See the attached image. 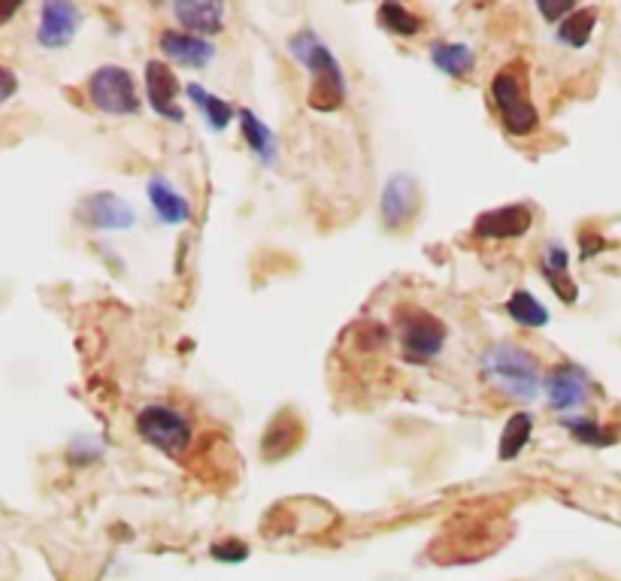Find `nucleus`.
I'll return each instance as SVG.
<instances>
[{"mask_svg":"<svg viewBox=\"0 0 621 581\" xmlns=\"http://www.w3.org/2000/svg\"><path fill=\"white\" fill-rule=\"evenodd\" d=\"M479 370H482L485 382L509 400L531 403L543 391L537 358L528 352V348L515 345V342H494L482 355Z\"/></svg>","mask_w":621,"mask_h":581,"instance_id":"nucleus-1","label":"nucleus"},{"mask_svg":"<svg viewBox=\"0 0 621 581\" xmlns=\"http://www.w3.org/2000/svg\"><path fill=\"white\" fill-rule=\"evenodd\" d=\"M288 49H291V55L309 73H313V88H309V106L319 109V112L340 109L343 100H346V79H343V70H340L337 58L319 40V34L313 28H306V31H300V34L291 37Z\"/></svg>","mask_w":621,"mask_h":581,"instance_id":"nucleus-2","label":"nucleus"},{"mask_svg":"<svg viewBox=\"0 0 621 581\" xmlns=\"http://www.w3.org/2000/svg\"><path fill=\"white\" fill-rule=\"evenodd\" d=\"M491 97L500 109V122L512 137H531L540 131V115L537 106L525 97V82L515 73V67L497 70L491 82Z\"/></svg>","mask_w":621,"mask_h":581,"instance_id":"nucleus-3","label":"nucleus"},{"mask_svg":"<svg viewBox=\"0 0 621 581\" xmlns=\"http://www.w3.org/2000/svg\"><path fill=\"white\" fill-rule=\"evenodd\" d=\"M397 336L403 358L412 364H431L446 345V324L425 309H400Z\"/></svg>","mask_w":621,"mask_h":581,"instance_id":"nucleus-4","label":"nucleus"},{"mask_svg":"<svg viewBox=\"0 0 621 581\" xmlns=\"http://www.w3.org/2000/svg\"><path fill=\"white\" fill-rule=\"evenodd\" d=\"M137 433L143 436V442L155 445L158 451L179 457L188 445H191V424L188 418L164 403H152L143 406L137 415Z\"/></svg>","mask_w":621,"mask_h":581,"instance_id":"nucleus-5","label":"nucleus"},{"mask_svg":"<svg viewBox=\"0 0 621 581\" xmlns=\"http://www.w3.org/2000/svg\"><path fill=\"white\" fill-rule=\"evenodd\" d=\"M88 97L91 103L107 112V115H134L140 109V97H137V85L131 70L107 64L97 67L88 79Z\"/></svg>","mask_w":621,"mask_h":581,"instance_id":"nucleus-6","label":"nucleus"},{"mask_svg":"<svg viewBox=\"0 0 621 581\" xmlns=\"http://www.w3.org/2000/svg\"><path fill=\"white\" fill-rule=\"evenodd\" d=\"M76 218H79V224L94 227V230H128L137 221L134 206L125 197L110 194V191H97V194L82 197L76 203Z\"/></svg>","mask_w":621,"mask_h":581,"instance_id":"nucleus-7","label":"nucleus"},{"mask_svg":"<svg viewBox=\"0 0 621 581\" xmlns=\"http://www.w3.org/2000/svg\"><path fill=\"white\" fill-rule=\"evenodd\" d=\"M534 224V209L525 203H509V206H497L488 209L482 215H476L473 221V237L482 240H519L525 237Z\"/></svg>","mask_w":621,"mask_h":581,"instance_id":"nucleus-8","label":"nucleus"},{"mask_svg":"<svg viewBox=\"0 0 621 581\" xmlns=\"http://www.w3.org/2000/svg\"><path fill=\"white\" fill-rule=\"evenodd\" d=\"M543 394L555 412L579 409L588 400V373L579 364H558L543 379Z\"/></svg>","mask_w":621,"mask_h":581,"instance_id":"nucleus-9","label":"nucleus"},{"mask_svg":"<svg viewBox=\"0 0 621 581\" xmlns=\"http://www.w3.org/2000/svg\"><path fill=\"white\" fill-rule=\"evenodd\" d=\"M82 13L73 4H61V0H52V4L40 7V22H37V43L43 49H64L67 43H73L76 31H79Z\"/></svg>","mask_w":621,"mask_h":581,"instance_id":"nucleus-10","label":"nucleus"},{"mask_svg":"<svg viewBox=\"0 0 621 581\" xmlns=\"http://www.w3.org/2000/svg\"><path fill=\"white\" fill-rule=\"evenodd\" d=\"M419 203V185L409 173H394L385 188H382V200H379V212H382V224L388 230H400L412 212H416Z\"/></svg>","mask_w":621,"mask_h":581,"instance_id":"nucleus-11","label":"nucleus"},{"mask_svg":"<svg viewBox=\"0 0 621 581\" xmlns=\"http://www.w3.org/2000/svg\"><path fill=\"white\" fill-rule=\"evenodd\" d=\"M146 97L161 119H170V122L185 119V109L179 106V79L164 61L146 64Z\"/></svg>","mask_w":621,"mask_h":581,"instance_id":"nucleus-12","label":"nucleus"},{"mask_svg":"<svg viewBox=\"0 0 621 581\" xmlns=\"http://www.w3.org/2000/svg\"><path fill=\"white\" fill-rule=\"evenodd\" d=\"M225 4H213V0H182L173 4L176 22L185 28V34H219L225 28Z\"/></svg>","mask_w":621,"mask_h":581,"instance_id":"nucleus-13","label":"nucleus"},{"mask_svg":"<svg viewBox=\"0 0 621 581\" xmlns=\"http://www.w3.org/2000/svg\"><path fill=\"white\" fill-rule=\"evenodd\" d=\"M158 46L170 61L182 64V67H194V70L206 67L216 55L213 43H206L203 37H194V34H185V31H164L158 37Z\"/></svg>","mask_w":621,"mask_h":581,"instance_id":"nucleus-14","label":"nucleus"},{"mask_svg":"<svg viewBox=\"0 0 621 581\" xmlns=\"http://www.w3.org/2000/svg\"><path fill=\"white\" fill-rule=\"evenodd\" d=\"M540 270H543V279L549 282V288L567 303V306H573L576 300H579V288H576V282L570 279V255H567V249L561 246V243H549L546 249H543V255H540Z\"/></svg>","mask_w":621,"mask_h":581,"instance_id":"nucleus-15","label":"nucleus"},{"mask_svg":"<svg viewBox=\"0 0 621 581\" xmlns=\"http://www.w3.org/2000/svg\"><path fill=\"white\" fill-rule=\"evenodd\" d=\"M146 194H149V203H152L155 215L161 218V224H173L176 227V224H185L191 218L188 200L164 176H152Z\"/></svg>","mask_w":621,"mask_h":581,"instance_id":"nucleus-16","label":"nucleus"},{"mask_svg":"<svg viewBox=\"0 0 621 581\" xmlns=\"http://www.w3.org/2000/svg\"><path fill=\"white\" fill-rule=\"evenodd\" d=\"M240 131H243V140L246 146L252 149V155L261 161V164H273L276 161V140L270 134V128L258 119L252 109H240Z\"/></svg>","mask_w":621,"mask_h":581,"instance_id":"nucleus-17","label":"nucleus"},{"mask_svg":"<svg viewBox=\"0 0 621 581\" xmlns=\"http://www.w3.org/2000/svg\"><path fill=\"white\" fill-rule=\"evenodd\" d=\"M531 433H534V415L531 412H515L503 424L500 445H497V457L500 460H515V457L525 451V445L531 442Z\"/></svg>","mask_w":621,"mask_h":581,"instance_id":"nucleus-18","label":"nucleus"},{"mask_svg":"<svg viewBox=\"0 0 621 581\" xmlns=\"http://www.w3.org/2000/svg\"><path fill=\"white\" fill-rule=\"evenodd\" d=\"M188 97L197 103V109L203 112V119L210 122V128H213V131H225V128L234 122V106H231V103H225L222 97L210 94L206 88H200L197 82H191V85H188Z\"/></svg>","mask_w":621,"mask_h":581,"instance_id":"nucleus-19","label":"nucleus"},{"mask_svg":"<svg viewBox=\"0 0 621 581\" xmlns=\"http://www.w3.org/2000/svg\"><path fill=\"white\" fill-rule=\"evenodd\" d=\"M597 25V10L594 7H576L561 25H558V40L570 49H582Z\"/></svg>","mask_w":621,"mask_h":581,"instance_id":"nucleus-20","label":"nucleus"},{"mask_svg":"<svg viewBox=\"0 0 621 581\" xmlns=\"http://www.w3.org/2000/svg\"><path fill=\"white\" fill-rule=\"evenodd\" d=\"M506 312L515 324H525V327H546L549 324V309L525 288L512 291V297L506 300Z\"/></svg>","mask_w":621,"mask_h":581,"instance_id":"nucleus-21","label":"nucleus"},{"mask_svg":"<svg viewBox=\"0 0 621 581\" xmlns=\"http://www.w3.org/2000/svg\"><path fill=\"white\" fill-rule=\"evenodd\" d=\"M431 61L446 76H467L476 64L473 52L464 43H434L431 46Z\"/></svg>","mask_w":621,"mask_h":581,"instance_id":"nucleus-22","label":"nucleus"},{"mask_svg":"<svg viewBox=\"0 0 621 581\" xmlns=\"http://www.w3.org/2000/svg\"><path fill=\"white\" fill-rule=\"evenodd\" d=\"M376 19H379L382 28H388V31H394V34H400V37H416V34H422V28H425L422 16H416V13L406 10V7H400V4H382V7L376 10Z\"/></svg>","mask_w":621,"mask_h":581,"instance_id":"nucleus-23","label":"nucleus"},{"mask_svg":"<svg viewBox=\"0 0 621 581\" xmlns=\"http://www.w3.org/2000/svg\"><path fill=\"white\" fill-rule=\"evenodd\" d=\"M561 424H564V430H570V436H573L576 442H585V445H597V448H603V445L618 442V430H615V427H603V424H597L594 418H564Z\"/></svg>","mask_w":621,"mask_h":581,"instance_id":"nucleus-24","label":"nucleus"},{"mask_svg":"<svg viewBox=\"0 0 621 581\" xmlns=\"http://www.w3.org/2000/svg\"><path fill=\"white\" fill-rule=\"evenodd\" d=\"M210 557L219 560V563H243L249 557V545L240 542V539H225V542H216L210 548Z\"/></svg>","mask_w":621,"mask_h":581,"instance_id":"nucleus-25","label":"nucleus"},{"mask_svg":"<svg viewBox=\"0 0 621 581\" xmlns=\"http://www.w3.org/2000/svg\"><path fill=\"white\" fill-rule=\"evenodd\" d=\"M537 10H540V16H543L546 22L561 25V22H564V19L576 10V4H570V0H567V4H549V0H540Z\"/></svg>","mask_w":621,"mask_h":581,"instance_id":"nucleus-26","label":"nucleus"},{"mask_svg":"<svg viewBox=\"0 0 621 581\" xmlns=\"http://www.w3.org/2000/svg\"><path fill=\"white\" fill-rule=\"evenodd\" d=\"M16 88H19L16 73H13V70H7V67H0V103L10 100V97L16 94Z\"/></svg>","mask_w":621,"mask_h":581,"instance_id":"nucleus-27","label":"nucleus"},{"mask_svg":"<svg viewBox=\"0 0 621 581\" xmlns=\"http://www.w3.org/2000/svg\"><path fill=\"white\" fill-rule=\"evenodd\" d=\"M16 13H19V7H16V4H13V7H0V25H4L7 19H13Z\"/></svg>","mask_w":621,"mask_h":581,"instance_id":"nucleus-28","label":"nucleus"}]
</instances>
